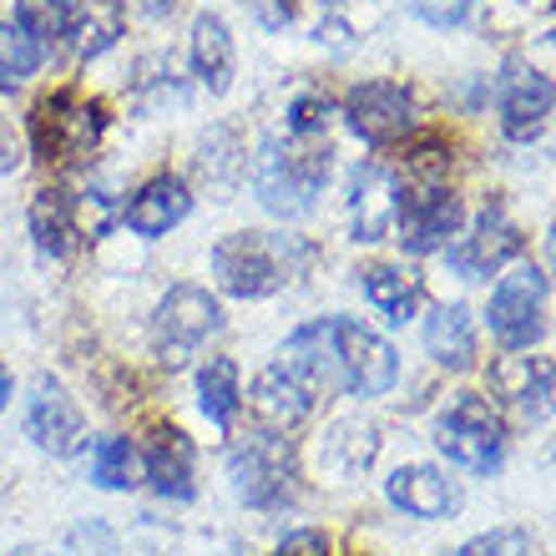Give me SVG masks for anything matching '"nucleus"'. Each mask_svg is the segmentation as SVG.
<instances>
[{
  "mask_svg": "<svg viewBox=\"0 0 556 556\" xmlns=\"http://www.w3.org/2000/svg\"><path fill=\"white\" fill-rule=\"evenodd\" d=\"M11 556H26V552H11Z\"/></svg>",
  "mask_w": 556,
  "mask_h": 556,
  "instance_id": "37",
  "label": "nucleus"
},
{
  "mask_svg": "<svg viewBox=\"0 0 556 556\" xmlns=\"http://www.w3.org/2000/svg\"><path fill=\"white\" fill-rule=\"evenodd\" d=\"M435 445L455 466L491 476L501 466V451H506V425L481 395H455L435 420Z\"/></svg>",
  "mask_w": 556,
  "mask_h": 556,
  "instance_id": "5",
  "label": "nucleus"
},
{
  "mask_svg": "<svg viewBox=\"0 0 556 556\" xmlns=\"http://www.w3.org/2000/svg\"><path fill=\"white\" fill-rule=\"evenodd\" d=\"M516 253H521V233H516V223L506 218L501 207H485L481 223H476V233L451 253V264L460 268L466 278H485V274H496L506 258H516Z\"/></svg>",
  "mask_w": 556,
  "mask_h": 556,
  "instance_id": "14",
  "label": "nucleus"
},
{
  "mask_svg": "<svg viewBox=\"0 0 556 556\" xmlns=\"http://www.w3.org/2000/svg\"><path fill=\"white\" fill-rule=\"evenodd\" d=\"M451 556H536V546H531L527 531L501 527V531H485V536H470V542Z\"/></svg>",
  "mask_w": 556,
  "mask_h": 556,
  "instance_id": "30",
  "label": "nucleus"
},
{
  "mask_svg": "<svg viewBox=\"0 0 556 556\" xmlns=\"http://www.w3.org/2000/svg\"><path fill=\"white\" fill-rule=\"evenodd\" d=\"M552 102H556L552 76H542L527 61H506V76H501V127H506L511 142H531L542 132Z\"/></svg>",
  "mask_w": 556,
  "mask_h": 556,
  "instance_id": "10",
  "label": "nucleus"
},
{
  "mask_svg": "<svg viewBox=\"0 0 556 556\" xmlns=\"http://www.w3.org/2000/svg\"><path fill=\"white\" fill-rule=\"evenodd\" d=\"M228 481H233V496L258 506V511H274L289 501L293 485V445L278 430H258V435H243L228 451Z\"/></svg>",
  "mask_w": 556,
  "mask_h": 556,
  "instance_id": "4",
  "label": "nucleus"
},
{
  "mask_svg": "<svg viewBox=\"0 0 556 556\" xmlns=\"http://www.w3.org/2000/svg\"><path fill=\"white\" fill-rule=\"evenodd\" d=\"M359 289H365V299L380 308L384 319L395 324H405L415 314V304H420V274H410L400 264H369L359 274Z\"/></svg>",
  "mask_w": 556,
  "mask_h": 556,
  "instance_id": "24",
  "label": "nucleus"
},
{
  "mask_svg": "<svg viewBox=\"0 0 556 556\" xmlns=\"http://www.w3.org/2000/svg\"><path fill=\"white\" fill-rule=\"evenodd\" d=\"M76 56H102L122 36V0H81V11L66 21Z\"/></svg>",
  "mask_w": 556,
  "mask_h": 556,
  "instance_id": "25",
  "label": "nucleus"
},
{
  "mask_svg": "<svg viewBox=\"0 0 556 556\" xmlns=\"http://www.w3.org/2000/svg\"><path fill=\"white\" fill-rule=\"evenodd\" d=\"M41 66V41H30L21 26H0V81H26Z\"/></svg>",
  "mask_w": 556,
  "mask_h": 556,
  "instance_id": "29",
  "label": "nucleus"
},
{
  "mask_svg": "<svg viewBox=\"0 0 556 556\" xmlns=\"http://www.w3.org/2000/svg\"><path fill=\"white\" fill-rule=\"evenodd\" d=\"M147 481L157 485V496L188 501L192 496V440L182 430H157L147 445Z\"/></svg>",
  "mask_w": 556,
  "mask_h": 556,
  "instance_id": "20",
  "label": "nucleus"
},
{
  "mask_svg": "<svg viewBox=\"0 0 556 556\" xmlns=\"http://www.w3.org/2000/svg\"><path fill=\"white\" fill-rule=\"evenodd\" d=\"M324 182H329V147L319 137L268 142L258 167H253V192L274 218H304L319 203Z\"/></svg>",
  "mask_w": 556,
  "mask_h": 556,
  "instance_id": "1",
  "label": "nucleus"
},
{
  "mask_svg": "<svg viewBox=\"0 0 556 556\" xmlns=\"http://www.w3.org/2000/svg\"><path fill=\"white\" fill-rule=\"evenodd\" d=\"M253 410L264 415L274 430H289V425H299L308 410H314V395H308L283 365H274L253 380Z\"/></svg>",
  "mask_w": 556,
  "mask_h": 556,
  "instance_id": "23",
  "label": "nucleus"
},
{
  "mask_svg": "<svg viewBox=\"0 0 556 556\" xmlns=\"http://www.w3.org/2000/svg\"><path fill=\"white\" fill-rule=\"evenodd\" d=\"M198 405H203V415L213 425H233L238 405H243V395H238V365L233 359H207L203 369H198Z\"/></svg>",
  "mask_w": 556,
  "mask_h": 556,
  "instance_id": "26",
  "label": "nucleus"
},
{
  "mask_svg": "<svg viewBox=\"0 0 556 556\" xmlns=\"http://www.w3.org/2000/svg\"><path fill=\"white\" fill-rule=\"evenodd\" d=\"M344 117H350L354 137L384 147V142H400V137L415 132V102L405 87H390V81H365V87L350 91L344 102Z\"/></svg>",
  "mask_w": 556,
  "mask_h": 556,
  "instance_id": "9",
  "label": "nucleus"
},
{
  "mask_svg": "<svg viewBox=\"0 0 556 556\" xmlns=\"http://www.w3.org/2000/svg\"><path fill=\"white\" fill-rule=\"evenodd\" d=\"M142 11L147 15H167V11H173V0H142Z\"/></svg>",
  "mask_w": 556,
  "mask_h": 556,
  "instance_id": "34",
  "label": "nucleus"
},
{
  "mask_svg": "<svg viewBox=\"0 0 556 556\" xmlns=\"http://www.w3.org/2000/svg\"><path fill=\"white\" fill-rule=\"evenodd\" d=\"M410 5L430 26H451V21H460V15L470 11V0H410Z\"/></svg>",
  "mask_w": 556,
  "mask_h": 556,
  "instance_id": "32",
  "label": "nucleus"
},
{
  "mask_svg": "<svg viewBox=\"0 0 556 556\" xmlns=\"http://www.w3.org/2000/svg\"><path fill=\"white\" fill-rule=\"evenodd\" d=\"M546 258H552V274H556V228H552V238H546Z\"/></svg>",
  "mask_w": 556,
  "mask_h": 556,
  "instance_id": "36",
  "label": "nucleus"
},
{
  "mask_svg": "<svg viewBox=\"0 0 556 556\" xmlns=\"http://www.w3.org/2000/svg\"><path fill=\"white\" fill-rule=\"evenodd\" d=\"M506 400H516V410L527 420H546L556 415V359H506L491 375Z\"/></svg>",
  "mask_w": 556,
  "mask_h": 556,
  "instance_id": "15",
  "label": "nucleus"
},
{
  "mask_svg": "<svg viewBox=\"0 0 556 556\" xmlns=\"http://www.w3.org/2000/svg\"><path fill=\"white\" fill-rule=\"evenodd\" d=\"M26 430H30V440L51 455H72V451H81V440H87V420H81L76 400L66 395L56 380L36 384L30 410H26Z\"/></svg>",
  "mask_w": 556,
  "mask_h": 556,
  "instance_id": "12",
  "label": "nucleus"
},
{
  "mask_svg": "<svg viewBox=\"0 0 556 556\" xmlns=\"http://www.w3.org/2000/svg\"><path fill=\"white\" fill-rule=\"evenodd\" d=\"M460 228V198L451 188H420L400 207V243L405 253H435Z\"/></svg>",
  "mask_w": 556,
  "mask_h": 556,
  "instance_id": "13",
  "label": "nucleus"
},
{
  "mask_svg": "<svg viewBox=\"0 0 556 556\" xmlns=\"http://www.w3.org/2000/svg\"><path fill=\"white\" fill-rule=\"evenodd\" d=\"M425 350L445 369H466L476 359V324H470L466 304H440L425 319Z\"/></svg>",
  "mask_w": 556,
  "mask_h": 556,
  "instance_id": "19",
  "label": "nucleus"
},
{
  "mask_svg": "<svg viewBox=\"0 0 556 556\" xmlns=\"http://www.w3.org/2000/svg\"><path fill=\"white\" fill-rule=\"evenodd\" d=\"M106 117L97 102H76L72 91H56L36 106L30 117V132H36V152L41 162H72V157H87L97 137H102Z\"/></svg>",
  "mask_w": 556,
  "mask_h": 556,
  "instance_id": "6",
  "label": "nucleus"
},
{
  "mask_svg": "<svg viewBox=\"0 0 556 556\" xmlns=\"http://www.w3.org/2000/svg\"><path fill=\"white\" fill-rule=\"evenodd\" d=\"M324 117H329V106L314 102V97H299L289 106V132L293 137H319L324 132Z\"/></svg>",
  "mask_w": 556,
  "mask_h": 556,
  "instance_id": "31",
  "label": "nucleus"
},
{
  "mask_svg": "<svg viewBox=\"0 0 556 556\" xmlns=\"http://www.w3.org/2000/svg\"><path fill=\"white\" fill-rule=\"evenodd\" d=\"M192 76L207 91H228L233 87V36L218 15H198L192 21Z\"/></svg>",
  "mask_w": 556,
  "mask_h": 556,
  "instance_id": "21",
  "label": "nucleus"
},
{
  "mask_svg": "<svg viewBox=\"0 0 556 556\" xmlns=\"http://www.w3.org/2000/svg\"><path fill=\"white\" fill-rule=\"evenodd\" d=\"M542 304H546V278L536 264H516L511 274L491 293V334L506 350H531L542 339Z\"/></svg>",
  "mask_w": 556,
  "mask_h": 556,
  "instance_id": "7",
  "label": "nucleus"
},
{
  "mask_svg": "<svg viewBox=\"0 0 556 556\" xmlns=\"http://www.w3.org/2000/svg\"><path fill=\"white\" fill-rule=\"evenodd\" d=\"M384 491H390V501H395L400 511L425 516V521H435V516H445L455 506V485L435 466H400L384 481Z\"/></svg>",
  "mask_w": 556,
  "mask_h": 556,
  "instance_id": "18",
  "label": "nucleus"
},
{
  "mask_svg": "<svg viewBox=\"0 0 556 556\" xmlns=\"http://www.w3.org/2000/svg\"><path fill=\"white\" fill-rule=\"evenodd\" d=\"M223 329V304L198 283H177L162 293L157 314H152V344L167 369H182L207 339Z\"/></svg>",
  "mask_w": 556,
  "mask_h": 556,
  "instance_id": "3",
  "label": "nucleus"
},
{
  "mask_svg": "<svg viewBox=\"0 0 556 556\" xmlns=\"http://www.w3.org/2000/svg\"><path fill=\"white\" fill-rule=\"evenodd\" d=\"M278 365L289 369L308 395H324V390H329V395H334V390H350V384H344V365H339L334 329H329V319L304 324V329L283 344V359H278Z\"/></svg>",
  "mask_w": 556,
  "mask_h": 556,
  "instance_id": "11",
  "label": "nucleus"
},
{
  "mask_svg": "<svg viewBox=\"0 0 556 556\" xmlns=\"http://www.w3.org/2000/svg\"><path fill=\"white\" fill-rule=\"evenodd\" d=\"M5 400H11V375L0 369V410H5Z\"/></svg>",
  "mask_w": 556,
  "mask_h": 556,
  "instance_id": "35",
  "label": "nucleus"
},
{
  "mask_svg": "<svg viewBox=\"0 0 556 556\" xmlns=\"http://www.w3.org/2000/svg\"><path fill=\"white\" fill-rule=\"evenodd\" d=\"M354 233L365 238V243H375V238L390 228V218L400 213V188L395 177H390V167H380V162H365L359 173H354Z\"/></svg>",
  "mask_w": 556,
  "mask_h": 556,
  "instance_id": "16",
  "label": "nucleus"
},
{
  "mask_svg": "<svg viewBox=\"0 0 556 556\" xmlns=\"http://www.w3.org/2000/svg\"><path fill=\"white\" fill-rule=\"evenodd\" d=\"M30 233H36V243H41L46 253H56V258H66V253H76V243H81V213H76V198H66V192H36V203H30Z\"/></svg>",
  "mask_w": 556,
  "mask_h": 556,
  "instance_id": "22",
  "label": "nucleus"
},
{
  "mask_svg": "<svg viewBox=\"0 0 556 556\" xmlns=\"http://www.w3.org/2000/svg\"><path fill=\"white\" fill-rule=\"evenodd\" d=\"M304 264V249L274 233H233L213 249V278L233 299H268Z\"/></svg>",
  "mask_w": 556,
  "mask_h": 556,
  "instance_id": "2",
  "label": "nucleus"
},
{
  "mask_svg": "<svg viewBox=\"0 0 556 556\" xmlns=\"http://www.w3.org/2000/svg\"><path fill=\"white\" fill-rule=\"evenodd\" d=\"M66 21H72L66 0H15V26L26 30L30 41H56V36H66Z\"/></svg>",
  "mask_w": 556,
  "mask_h": 556,
  "instance_id": "28",
  "label": "nucleus"
},
{
  "mask_svg": "<svg viewBox=\"0 0 556 556\" xmlns=\"http://www.w3.org/2000/svg\"><path fill=\"white\" fill-rule=\"evenodd\" d=\"M334 329V350H339V365H344V384H350L354 395H390L395 390V350H390V339L365 329L359 319H329Z\"/></svg>",
  "mask_w": 556,
  "mask_h": 556,
  "instance_id": "8",
  "label": "nucleus"
},
{
  "mask_svg": "<svg viewBox=\"0 0 556 556\" xmlns=\"http://www.w3.org/2000/svg\"><path fill=\"white\" fill-rule=\"evenodd\" d=\"M278 556H329V536L324 531H289Z\"/></svg>",
  "mask_w": 556,
  "mask_h": 556,
  "instance_id": "33",
  "label": "nucleus"
},
{
  "mask_svg": "<svg viewBox=\"0 0 556 556\" xmlns=\"http://www.w3.org/2000/svg\"><path fill=\"white\" fill-rule=\"evenodd\" d=\"M188 207H192V198L177 177H152L132 198V207H127V228L142 238H162L167 228H177V223L188 218Z\"/></svg>",
  "mask_w": 556,
  "mask_h": 556,
  "instance_id": "17",
  "label": "nucleus"
},
{
  "mask_svg": "<svg viewBox=\"0 0 556 556\" xmlns=\"http://www.w3.org/2000/svg\"><path fill=\"white\" fill-rule=\"evenodd\" d=\"M91 481L106 485V491H127V485H137V451L132 440H102L97 451H91Z\"/></svg>",
  "mask_w": 556,
  "mask_h": 556,
  "instance_id": "27",
  "label": "nucleus"
}]
</instances>
